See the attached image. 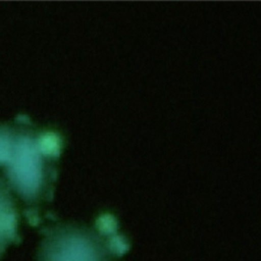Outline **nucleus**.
<instances>
[{
    "mask_svg": "<svg viewBox=\"0 0 261 261\" xmlns=\"http://www.w3.org/2000/svg\"><path fill=\"white\" fill-rule=\"evenodd\" d=\"M126 248L116 240L103 241L97 233L75 226L49 230L39 247L37 261H112Z\"/></svg>",
    "mask_w": 261,
    "mask_h": 261,
    "instance_id": "nucleus-1",
    "label": "nucleus"
}]
</instances>
